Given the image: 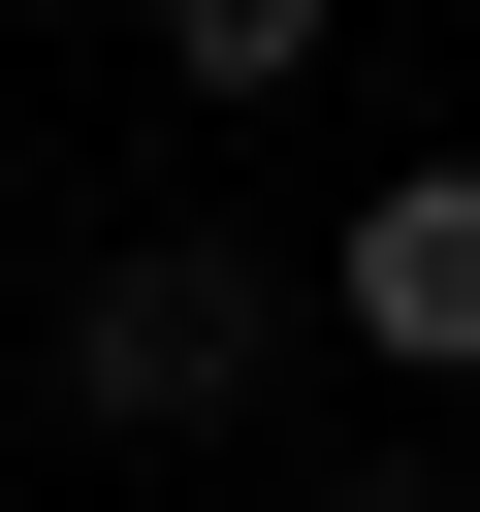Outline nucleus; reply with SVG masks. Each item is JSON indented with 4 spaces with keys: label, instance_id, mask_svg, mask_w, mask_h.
Returning <instances> with one entry per match:
<instances>
[{
    "label": "nucleus",
    "instance_id": "1",
    "mask_svg": "<svg viewBox=\"0 0 480 512\" xmlns=\"http://www.w3.org/2000/svg\"><path fill=\"white\" fill-rule=\"evenodd\" d=\"M256 352H288V288H256V256H96V288H64V416H128V448H192Z\"/></svg>",
    "mask_w": 480,
    "mask_h": 512
},
{
    "label": "nucleus",
    "instance_id": "4",
    "mask_svg": "<svg viewBox=\"0 0 480 512\" xmlns=\"http://www.w3.org/2000/svg\"><path fill=\"white\" fill-rule=\"evenodd\" d=\"M320 512H448V480H320Z\"/></svg>",
    "mask_w": 480,
    "mask_h": 512
},
{
    "label": "nucleus",
    "instance_id": "2",
    "mask_svg": "<svg viewBox=\"0 0 480 512\" xmlns=\"http://www.w3.org/2000/svg\"><path fill=\"white\" fill-rule=\"evenodd\" d=\"M320 320L416 352V384H480V160H384V192L320 224Z\"/></svg>",
    "mask_w": 480,
    "mask_h": 512
},
{
    "label": "nucleus",
    "instance_id": "3",
    "mask_svg": "<svg viewBox=\"0 0 480 512\" xmlns=\"http://www.w3.org/2000/svg\"><path fill=\"white\" fill-rule=\"evenodd\" d=\"M320 32H352V0H160V64H192V96H320Z\"/></svg>",
    "mask_w": 480,
    "mask_h": 512
}]
</instances>
